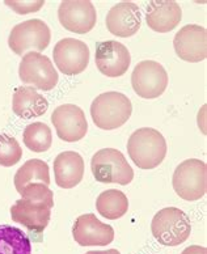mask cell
<instances>
[{
  "label": "cell",
  "instance_id": "9a60e30c",
  "mask_svg": "<svg viewBox=\"0 0 207 254\" xmlns=\"http://www.w3.org/2000/svg\"><path fill=\"white\" fill-rule=\"evenodd\" d=\"M54 206L41 200L18 199L11 207V218L33 232H42L50 222L51 208Z\"/></svg>",
  "mask_w": 207,
  "mask_h": 254
},
{
  "label": "cell",
  "instance_id": "ffe728a7",
  "mask_svg": "<svg viewBox=\"0 0 207 254\" xmlns=\"http://www.w3.org/2000/svg\"><path fill=\"white\" fill-rule=\"evenodd\" d=\"M15 188L17 192L21 191L25 186L32 184H44L50 185V173L49 165L44 160L32 159L28 160L15 175Z\"/></svg>",
  "mask_w": 207,
  "mask_h": 254
},
{
  "label": "cell",
  "instance_id": "52a82bcc",
  "mask_svg": "<svg viewBox=\"0 0 207 254\" xmlns=\"http://www.w3.org/2000/svg\"><path fill=\"white\" fill-rule=\"evenodd\" d=\"M18 76L22 83L33 85L34 89L51 91L58 84V72L54 68L50 59L40 53L29 51L22 55Z\"/></svg>",
  "mask_w": 207,
  "mask_h": 254
},
{
  "label": "cell",
  "instance_id": "8fae6325",
  "mask_svg": "<svg viewBox=\"0 0 207 254\" xmlns=\"http://www.w3.org/2000/svg\"><path fill=\"white\" fill-rule=\"evenodd\" d=\"M57 135L67 143L79 142L88 131V122L83 109L72 104L58 106L51 114Z\"/></svg>",
  "mask_w": 207,
  "mask_h": 254
},
{
  "label": "cell",
  "instance_id": "7a4b0ae2",
  "mask_svg": "<svg viewBox=\"0 0 207 254\" xmlns=\"http://www.w3.org/2000/svg\"><path fill=\"white\" fill-rule=\"evenodd\" d=\"M133 113L130 98L120 92H106L97 96L91 105L93 124L101 130H116L124 126Z\"/></svg>",
  "mask_w": 207,
  "mask_h": 254
},
{
  "label": "cell",
  "instance_id": "d4e9b609",
  "mask_svg": "<svg viewBox=\"0 0 207 254\" xmlns=\"http://www.w3.org/2000/svg\"><path fill=\"white\" fill-rule=\"evenodd\" d=\"M18 194L21 195L22 199L41 200V202H46L54 206V194L49 189V186L44 184H32V185L25 186Z\"/></svg>",
  "mask_w": 207,
  "mask_h": 254
},
{
  "label": "cell",
  "instance_id": "cb8c5ba5",
  "mask_svg": "<svg viewBox=\"0 0 207 254\" xmlns=\"http://www.w3.org/2000/svg\"><path fill=\"white\" fill-rule=\"evenodd\" d=\"M22 149L13 136L0 134V165L13 167L21 160Z\"/></svg>",
  "mask_w": 207,
  "mask_h": 254
},
{
  "label": "cell",
  "instance_id": "4316f807",
  "mask_svg": "<svg viewBox=\"0 0 207 254\" xmlns=\"http://www.w3.org/2000/svg\"><path fill=\"white\" fill-rule=\"evenodd\" d=\"M181 254H207L206 248L200 247V245H192V247H188L185 251L182 252Z\"/></svg>",
  "mask_w": 207,
  "mask_h": 254
},
{
  "label": "cell",
  "instance_id": "5b68a950",
  "mask_svg": "<svg viewBox=\"0 0 207 254\" xmlns=\"http://www.w3.org/2000/svg\"><path fill=\"white\" fill-rule=\"evenodd\" d=\"M172 184L176 194L182 199L189 202L201 199L207 190L206 163L198 159L182 161L176 168Z\"/></svg>",
  "mask_w": 207,
  "mask_h": 254
},
{
  "label": "cell",
  "instance_id": "83f0119b",
  "mask_svg": "<svg viewBox=\"0 0 207 254\" xmlns=\"http://www.w3.org/2000/svg\"><path fill=\"white\" fill-rule=\"evenodd\" d=\"M85 254H121L117 249H109V251H91Z\"/></svg>",
  "mask_w": 207,
  "mask_h": 254
},
{
  "label": "cell",
  "instance_id": "6da1fadb",
  "mask_svg": "<svg viewBox=\"0 0 207 254\" xmlns=\"http://www.w3.org/2000/svg\"><path fill=\"white\" fill-rule=\"evenodd\" d=\"M128 152L133 163L140 169H153L167 155V142L159 131L143 127L134 131L128 142Z\"/></svg>",
  "mask_w": 207,
  "mask_h": 254
},
{
  "label": "cell",
  "instance_id": "30bf717a",
  "mask_svg": "<svg viewBox=\"0 0 207 254\" xmlns=\"http://www.w3.org/2000/svg\"><path fill=\"white\" fill-rule=\"evenodd\" d=\"M58 18L65 29L77 34H85L96 25L97 13L92 1L66 0L59 5Z\"/></svg>",
  "mask_w": 207,
  "mask_h": 254
},
{
  "label": "cell",
  "instance_id": "277c9868",
  "mask_svg": "<svg viewBox=\"0 0 207 254\" xmlns=\"http://www.w3.org/2000/svg\"><path fill=\"white\" fill-rule=\"evenodd\" d=\"M91 169L96 181L101 184L129 185L134 178V171L124 153L116 148L100 149L92 156Z\"/></svg>",
  "mask_w": 207,
  "mask_h": 254
},
{
  "label": "cell",
  "instance_id": "2e32d148",
  "mask_svg": "<svg viewBox=\"0 0 207 254\" xmlns=\"http://www.w3.org/2000/svg\"><path fill=\"white\" fill-rule=\"evenodd\" d=\"M105 22L106 28L112 34L121 38H128L140 29V9L133 1H121L110 8Z\"/></svg>",
  "mask_w": 207,
  "mask_h": 254
},
{
  "label": "cell",
  "instance_id": "ba28073f",
  "mask_svg": "<svg viewBox=\"0 0 207 254\" xmlns=\"http://www.w3.org/2000/svg\"><path fill=\"white\" fill-rule=\"evenodd\" d=\"M131 85L139 97L152 100L165 92L168 73L163 65L155 61H143L137 64L131 75Z\"/></svg>",
  "mask_w": 207,
  "mask_h": 254
},
{
  "label": "cell",
  "instance_id": "7c38bea8",
  "mask_svg": "<svg viewBox=\"0 0 207 254\" xmlns=\"http://www.w3.org/2000/svg\"><path fill=\"white\" fill-rule=\"evenodd\" d=\"M95 63L98 71L108 77H120L128 72L131 63L130 51L117 41L100 42L96 49Z\"/></svg>",
  "mask_w": 207,
  "mask_h": 254
},
{
  "label": "cell",
  "instance_id": "8992f818",
  "mask_svg": "<svg viewBox=\"0 0 207 254\" xmlns=\"http://www.w3.org/2000/svg\"><path fill=\"white\" fill-rule=\"evenodd\" d=\"M51 33L48 24L40 18H32L20 22L12 29L8 37V46L15 54L25 55L26 51L41 53L48 49Z\"/></svg>",
  "mask_w": 207,
  "mask_h": 254
},
{
  "label": "cell",
  "instance_id": "484cf974",
  "mask_svg": "<svg viewBox=\"0 0 207 254\" xmlns=\"http://www.w3.org/2000/svg\"><path fill=\"white\" fill-rule=\"evenodd\" d=\"M8 7L12 8L13 11L17 12L18 15H26L30 12L40 11L41 8L44 7V0H38V1H5Z\"/></svg>",
  "mask_w": 207,
  "mask_h": 254
},
{
  "label": "cell",
  "instance_id": "9c48e42d",
  "mask_svg": "<svg viewBox=\"0 0 207 254\" xmlns=\"http://www.w3.org/2000/svg\"><path fill=\"white\" fill-rule=\"evenodd\" d=\"M53 57L61 72L67 76H73L81 73L88 67L89 48L83 41L63 38L54 46Z\"/></svg>",
  "mask_w": 207,
  "mask_h": 254
},
{
  "label": "cell",
  "instance_id": "d6986e66",
  "mask_svg": "<svg viewBox=\"0 0 207 254\" xmlns=\"http://www.w3.org/2000/svg\"><path fill=\"white\" fill-rule=\"evenodd\" d=\"M12 109L16 116L24 120L38 118L49 109V102L33 87H18L12 98Z\"/></svg>",
  "mask_w": 207,
  "mask_h": 254
},
{
  "label": "cell",
  "instance_id": "ac0fdd59",
  "mask_svg": "<svg viewBox=\"0 0 207 254\" xmlns=\"http://www.w3.org/2000/svg\"><path fill=\"white\" fill-rule=\"evenodd\" d=\"M55 182L62 189H72L84 176V160L75 151L59 153L54 160Z\"/></svg>",
  "mask_w": 207,
  "mask_h": 254
},
{
  "label": "cell",
  "instance_id": "3957f363",
  "mask_svg": "<svg viewBox=\"0 0 207 254\" xmlns=\"http://www.w3.org/2000/svg\"><path fill=\"white\" fill-rule=\"evenodd\" d=\"M151 231L159 244L164 247H177L190 236L192 224L184 211L176 207H167L153 216Z\"/></svg>",
  "mask_w": 207,
  "mask_h": 254
},
{
  "label": "cell",
  "instance_id": "5bb4252c",
  "mask_svg": "<svg viewBox=\"0 0 207 254\" xmlns=\"http://www.w3.org/2000/svg\"><path fill=\"white\" fill-rule=\"evenodd\" d=\"M176 54L185 62L197 63L207 57V33L204 26L185 25L173 40Z\"/></svg>",
  "mask_w": 207,
  "mask_h": 254
},
{
  "label": "cell",
  "instance_id": "7402d4cb",
  "mask_svg": "<svg viewBox=\"0 0 207 254\" xmlns=\"http://www.w3.org/2000/svg\"><path fill=\"white\" fill-rule=\"evenodd\" d=\"M0 254H32L28 235L12 225H0Z\"/></svg>",
  "mask_w": 207,
  "mask_h": 254
},
{
  "label": "cell",
  "instance_id": "4fadbf2b",
  "mask_svg": "<svg viewBox=\"0 0 207 254\" xmlns=\"http://www.w3.org/2000/svg\"><path fill=\"white\" fill-rule=\"evenodd\" d=\"M72 236L80 247H105L113 243L114 229L100 222L95 214H84L73 223Z\"/></svg>",
  "mask_w": 207,
  "mask_h": 254
},
{
  "label": "cell",
  "instance_id": "e0dca14e",
  "mask_svg": "<svg viewBox=\"0 0 207 254\" xmlns=\"http://www.w3.org/2000/svg\"><path fill=\"white\" fill-rule=\"evenodd\" d=\"M181 18L182 11L177 1H172V0L151 1L147 7L145 21L153 32H171L180 24Z\"/></svg>",
  "mask_w": 207,
  "mask_h": 254
},
{
  "label": "cell",
  "instance_id": "603a6c76",
  "mask_svg": "<svg viewBox=\"0 0 207 254\" xmlns=\"http://www.w3.org/2000/svg\"><path fill=\"white\" fill-rule=\"evenodd\" d=\"M24 144L33 152L41 153L50 149L53 143V134L50 127L42 122H33L28 125L22 134Z\"/></svg>",
  "mask_w": 207,
  "mask_h": 254
},
{
  "label": "cell",
  "instance_id": "44dd1931",
  "mask_svg": "<svg viewBox=\"0 0 207 254\" xmlns=\"http://www.w3.org/2000/svg\"><path fill=\"white\" fill-rule=\"evenodd\" d=\"M96 208L102 218L116 220L122 218L129 210L128 196L120 190L110 189L102 191L97 196Z\"/></svg>",
  "mask_w": 207,
  "mask_h": 254
}]
</instances>
